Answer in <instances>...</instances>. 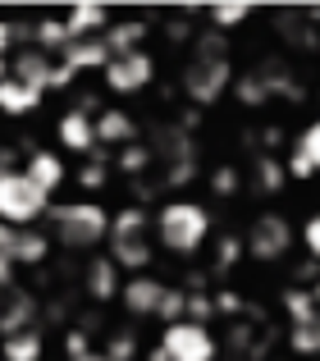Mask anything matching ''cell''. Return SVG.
<instances>
[{"label": "cell", "mask_w": 320, "mask_h": 361, "mask_svg": "<svg viewBox=\"0 0 320 361\" xmlns=\"http://www.w3.org/2000/svg\"><path fill=\"white\" fill-rule=\"evenodd\" d=\"M152 229H156V247L174 256H197L206 243H211V211L192 197H169L165 206L152 215Z\"/></svg>", "instance_id": "cell-1"}, {"label": "cell", "mask_w": 320, "mask_h": 361, "mask_svg": "<svg viewBox=\"0 0 320 361\" xmlns=\"http://www.w3.org/2000/svg\"><path fill=\"white\" fill-rule=\"evenodd\" d=\"M233 82V64H229V42H224V32H202V42H197L192 60H187L183 69V92L192 106H215V101L229 92Z\"/></svg>", "instance_id": "cell-2"}, {"label": "cell", "mask_w": 320, "mask_h": 361, "mask_svg": "<svg viewBox=\"0 0 320 361\" xmlns=\"http://www.w3.org/2000/svg\"><path fill=\"white\" fill-rule=\"evenodd\" d=\"M110 233V211L101 202H64V206H51L46 211V238L69 247V252H97Z\"/></svg>", "instance_id": "cell-3"}, {"label": "cell", "mask_w": 320, "mask_h": 361, "mask_svg": "<svg viewBox=\"0 0 320 361\" xmlns=\"http://www.w3.org/2000/svg\"><path fill=\"white\" fill-rule=\"evenodd\" d=\"M51 211V197L37 183H27L23 169H0V224L9 229H37Z\"/></svg>", "instance_id": "cell-4"}, {"label": "cell", "mask_w": 320, "mask_h": 361, "mask_svg": "<svg viewBox=\"0 0 320 361\" xmlns=\"http://www.w3.org/2000/svg\"><path fill=\"white\" fill-rule=\"evenodd\" d=\"M160 353L165 361H220V338L211 325H192V320H174L160 329Z\"/></svg>", "instance_id": "cell-5"}, {"label": "cell", "mask_w": 320, "mask_h": 361, "mask_svg": "<svg viewBox=\"0 0 320 361\" xmlns=\"http://www.w3.org/2000/svg\"><path fill=\"white\" fill-rule=\"evenodd\" d=\"M288 247H293V224L279 211H261L257 220L247 224V233H242V256H252V261H261V265L284 261Z\"/></svg>", "instance_id": "cell-6"}, {"label": "cell", "mask_w": 320, "mask_h": 361, "mask_svg": "<svg viewBox=\"0 0 320 361\" xmlns=\"http://www.w3.org/2000/svg\"><path fill=\"white\" fill-rule=\"evenodd\" d=\"M101 82H106V92H115V97H137V92H147L156 82V60L147 51L115 55V60L101 69Z\"/></svg>", "instance_id": "cell-7"}, {"label": "cell", "mask_w": 320, "mask_h": 361, "mask_svg": "<svg viewBox=\"0 0 320 361\" xmlns=\"http://www.w3.org/2000/svg\"><path fill=\"white\" fill-rule=\"evenodd\" d=\"M165 288H169V283H160L152 270H147V274H128V279L119 283V298L115 302L133 320H156V307H160V298H165Z\"/></svg>", "instance_id": "cell-8"}, {"label": "cell", "mask_w": 320, "mask_h": 361, "mask_svg": "<svg viewBox=\"0 0 320 361\" xmlns=\"http://www.w3.org/2000/svg\"><path fill=\"white\" fill-rule=\"evenodd\" d=\"M27 174V183H37L46 197H55L64 183L73 178V169H69V160L60 156V151H51V147H37V151H27L23 156V165H18Z\"/></svg>", "instance_id": "cell-9"}, {"label": "cell", "mask_w": 320, "mask_h": 361, "mask_svg": "<svg viewBox=\"0 0 320 361\" xmlns=\"http://www.w3.org/2000/svg\"><path fill=\"white\" fill-rule=\"evenodd\" d=\"M55 142L64 147V156H92L97 151V133H92V106L64 110L55 123Z\"/></svg>", "instance_id": "cell-10"}, {"label": "cell", "mask_w": 320, "mask_h": 361, "mask_svg": "<svg viewBox=\"0 0 320 361\" xmlns=\"http://www.w3.org/2000/svg\"><path fill=\"white\" fill-rule=\"evenodd\" d=\"M92 133H97V151H124L137 142V119L128 110H101L92 115Z\"/></svg>", "instance_id": "cell-11"}, {"label": "cell", "mask_w": 320, "mask_h": 361, "mask_svg": "<svg viewBox=\"0 0 320 361\" xmlns=\"http://www.w3.org/2000/svg\"><path fill=\"white\" fill-rule=\"evenodd\" d=\"M32 325H42L37 320V298L27 288H5L0 293V338H9V334H18V329H32Z\"/></svg>", "instance_id": "cell-12"}, {"label": "cell", "mask_w": 320, "mask_h": 361, "mask_svg": "<svg viewBox=\"0 0 320 361\" xmlns=\"http://www.w3.org/2000/svg\"><path fill=\"white\" fill-rule=\"evenodd\" d=\"M51 69H55V55L37 51V46H18V51L9 55V78L27 82V87H37V92L51 87Z\"/></svg>", "instance_id": "cell-13"}, {"label": "cell", "mask_w": 320, "mask_h": 361, "mask_svg": "<svg viewBox=\"0 0 320 361\" xmlns=\"http://www.w3.org/2000/svg\"><path fill=\"white\" fill-rule=\"evenodd\" d=\"M106 256L128 279V274H147V265L156 261V243L152 238H106Z\"/></svg>", "instance_id": "cell-14"}, {"label": "cell", "mask_w": 320, "mask_h": 361, "mask_svg": "<svg viewBox=\"0 0 320 361\" xmlns=\"http://www.w3.org/2000/svg\"><path fill=\"white\" fill-rule=\"evenodd\" d=\"M119 283H124V274L115 270V261H110L106 252L92 256L87 270H82V293H87L92 302H115L119 298Z\"/></svg>", "instance_id": "cell-15"}, {"label": "cell", "mask_w": 320, "mask_h": 361, "mask_svg": "<svg viewBox=\"0 0 320 361\" xmlns=\"http://www.w3.org/2000/svg\"><path fill=\"white\" fill-rule=\"evenodd\" d=\"M42 101H46V92H37V87H27V82H18V78H0V115H9V119H23V115H37L42 110Z\"/></svg>", "instance_id": "cell-16"}, {"label": "cell", "mask_w": 320, "mask_h": 361, "mask_svg": "<svg viewBox=\"0 0 320 361\" xmlns=\"http://www.w3.org/2000/svg\"><path fill=\"white\" fill-rule=\"evenodd\" d=\"M60 60L69 64L73 73H92V69L101 73L110 64V51H106V42H101V37H78V42H64Z\"/></svg>", "instance_id": "cell-17"}, {"label": "cell", "mask_w": 320, "mask_h": 361, "mask_svg": "<svg viewBox=\"0 0 320 361\" xmlns=\"http://www.w3.org/2000/svg\"><path fill=\"white\" fill-rule=\"evenodd\" d=\"M142 37H147V23H142V18H110V27L101 32V42H106L110 60H115V55L142 51Z\"/></svg>", "instance_id": "cell-18"}, {"label": "cell", "mask_w": 320, "mask_h": 361, "mask_svg": "<svg viewBox=\"0 0 320 361\" xmlns=\"http://www.w3.org/2000/svg\"><path fill=\"white\" fill-rule=\"evenodd\" d=\"M46 357V329H18V334L0 338V361H42Z\"/></svg>", "instance_id": "cell-19"}, {"label": "cell", "mask_w": 320, "mask_h": 361, "mask_svg": "<svg viewBox=\"0 0 320 361\" xmlns=\"http://www.w3.org/2000/svg\"><path fill=\"white\" fill-rule=\"evenodd\" d=\"M60 23H64V37H69V42H78V37H101V32H106V27H110V14L101 5H73Z\"/></svg>", "instance_id": "cell-20"}, {"label": "cell", "mask_w": 320, "mask_h": 361, "mask_svg": "<svg viewBox=\"0 0 320 361\" xmlns=\"http://www.w3.org/2000/svg\"><path fill=\"white\" fill-rule=\"evenodd\" d=\"M106 238H152V211H147L142 202L115 211L110 215V233Z\"/></svg>", "instance_id": "cell-21"}, {"label": "cell", "mask_w": 320, "mask_h": 361, "mask_svg": "<svg viewBox=\"0 0 320 361\" xmlns=\"http://www.w3.org/2000/svg\"><path fill=\"white\" fill-rule=\"evenodd\" d=\"M46 256H51V238H46L42 224H37V229H18V247H14L18 265H42Z\"/></svg>", "instance_id": "cell-22"}, {"label": "cell", "mask_w": 320, "mask_h": 361, "mask_svg": "<svg viewBox=\"0 0 320 361\" xmlns=\"http://www.w3.org/2000/svg\"><path fill=\"white\" fill-rule=\"evenodd\" d=\"M64 23L60 18H32V32H27V46H37V51H46V55H60L64 51Z\"/></svg>", "instance_id": "cell-23"}, {"label": "cell", "mask_w": 320, "mask_h": 361, "mask_svg": "<svg viewBox=\"0 0 320 361\" xmlns=\"http://www.w3.org/2000/svg\"><path fill=\"white\" fill-rule=\"evenodd\" d=\"M73 183L87 192V202H92V192H106V183H110V165H106V151H92L87 156V165L73 174Z\"/></svg>", "instance_id": "cell-24"}, {"label": "cell", "mask_w": 320, "mask_h": 361, "mask_svg": "<svg viewBox=\"0 0 320 361\" xmlns=\"http://www.w3.org/2000/svg\"><path fill=\"white\" fill-rule=\"evenodd\" d=\"M288 353L293 357H320V316L307 325H288Z\"/></svg>", "instance_id": "cell-25"}, {"label": "cell", "mask_w": 320, "mask_h": 361, "mask_svg": "<svg viewBox=\"0 0 320 361\" xmlns=\"http://www.w3.org/2000/svg\"><path fill=\"white\" fill-rule=\"evenodd\" d=\"M229 87H233V97H238L247 110H261V106L270 101V92H266V82H261V73H238Z\"/></svg>", "instance_id": "cell-26"}, {"label": "cell", "mask_w": 320, "mask_h": 361, "mask_svg": "<svg viewBox=\"0 0 320 361\" xmlns=\"http://www.w3.org/2000/svg\"><path fill=\"white\" fill-rule=\"evenodd\" d=\"M14 247H18V229L0 224V293H5V288H14V274H18Z\"/></svg>", "instance_id": "cell-27"}, {"label": "cell", "mask_w": 320, "mask_h": 361, "mask_svg": "<svg viewBox=\"0 0 320 361\" xmlns=\"http://www.w3.org/2000/svg\"><path fill=\"white\" fill-rule=\"evenodd\" d=\"M252 178H257L261 192H279V188L288 183L284 160H275V156H257V165H252Z\"/></svg>", "instance_id": "cell-28"}, {"label": "cell", "mask_w": 320, "mask_h": 361, "mask_svg": "<svg viewBox=\"0 0 320 361\" xmlns=\"http://www.w3.org/2000/svg\"><path fill=\"white\" fill-rule=\"evenodd\" d=\"M284 311H288V320H293V325H307V320L320 316L307 288H284Z\"/></svg>", "instance_id": "cell-29"}, {"label": "cell", "mask_w": 320, "mask_h": 361, "mask_svg": "<svg viewBox=\"0 0 320 361\" xmlns=\"http://www.w3.org/2000/svg\"><path fill=\"white\" fill-rule=\"evenodd\" d=\"M101 353L110 361H133L137 357V329H115V334L101 343Z\"/></svg>", "instance_id": "cell-30"}, {"label": "cell", "mask_w": 320, "mask_h": 361, "mask_svg": "<svg viewBox=\"0 0 320 361\" xmlns=\"http://www.w3.org/2000/svg\"><path fill=\"white\" fill-rule=\"evenodd\" d=\"M183 307H187V293L165 288V298H160V307H156V320L160 325H174V320H183Z\"/></svg>", "instance_id": "cell-31"}, {"label": "cell", "mask_w": 320, "mask_h": 361, "mask_svg": "<svg viewBox=\"0 0 320 361\" xmlns=\"http://www.w3.org/2000/svg\"><path fill=\"white\" fill-rule=\"evenodd\" d=\"M293 151H302L307 165H312L316 174H320V119H312L302 133H297V147H293Z\"/></svg>", "instance_id": "cell-32"}, {"label": "cell", "mask_w": 320, "mask_h": 361, "mask_svg": "<svg viewBox=\"0 0 320 361\" xmlns=\"http://www.w3.org/2000/svg\"><path fill=\"white\" fill-rule=\"evenodd\" d=\"M119 174H142L147 165H152V147H142V142H133V147H124L119 151Z\"/></svg>", "instance_id": "cell-33"}, {"label": "cell", "mask_w": 320, "mask_h": 361, "mask_svg": "<svg viewBox=\"0 0 320 361\" xmlns=\"http://www.w3.org/2000/svg\"><path fill=\"white\" fill-rule=\"evenodd\" d=\"M183 320H192V325H211V320H215V302H211V293H187Z\"/></svg>", "instance_id": "cell-34"}, {"label": "cell", "mask_w": 320, "mask_h": 361, "mask_svg": "<svg viewBox=\"0 0 320 361\" xmlns=\"http://www.w3.org/2000/svg\"><path fill=\"white\" fill-rule=\"evenodd\" d=\"M247 18H252L247 5H215V9H211V27H215V32H224V27H238V23H247Z\"/></svg>", "instance_id": "cell-35"}, {"label": "cell", "mask_w": 320, "mask_h": 361, "mask_svg": "<svg viewBox=\"0 0 320 361\" xmlns=\"http://www.w3.org/2000/svg\"><path fill=\"white\" fill-rule=\"evenodd\" d=\"M238 169H233V165H215L211 169V192L215 197H233V192H238Z\"/></svg>", "instance_id": "cell-36"}, {"label": "cell", "mask_w": 320, "mask_h": 361, "mask_svg": "<svg viewBox=\"0 0 320 361\" xmlns=\"http://www.w3.org/2000/svg\"><path fill=\"white\" fill-rule=\"evenodd\" d=\"M242 261V238H220L215 243V270H233Z\"/></svg>", "instance_id": "cell-37"}, {"label": "cell", "mask_w": 320, "mask_h": 361, "mask_svg": "<svg viewBox=\"0 0 320 361\" xmlns=\"http://www.w3.org/2000/svg\"><path fill=\"white\" fill-rule=\"evenodd\" d=\"M302 247H307V256L320 265V211L307 215V224H302Z\"/></svg>", "instance_id": "cell-38"}, {"label": "cell", "mask_w": 320, "mask_h": 361, "mask_svg": "<svg viewBox=\"0 0 320 361\" xmlns=\"http://www.w3.org/2000/svg\"><path fill=\"white\" fill-rule=\"evenodd\" d=\"M192 174H197V156H192V160H169L165 183H169V188H187V183H192Z\"/></svg>", "instance_id": "cell-39"}, {"label": "cell", "mask_w": 320, "mask_h": 361, "mask_svg": "<svg viewBox=\"0 0 320 361\" xmlns=\"http://www.w3.org/2000/svg\"><path fill=\"white\" fill-rule=\"evenodd\" d=\"M87 353H92V334H87V329H69V334H64V357L78 361Z\"/></svg>", "instance_id": "cell-40"}, {"label": "cell", "mask_w": 320, "mask_h": 361, "mask_svg": "<svg viewBox=\"0 0 320 361\" xmlns=\"http://www.w3.org/2000/svg\"><path fill=\"white\" fill-rule=\"evenodd\" d=\"M284 174H288V178H297V183H302V178H312L316 169L307 165V156H302V151H288V160H284Z\"/></svg>", "instance_id": "cell-41"}, {"label": "cell", "mask_w": 320, "mask_h": 361, "mask_svg": "<svg viewBox=\"0 0 320 361\" xmlns=\"http://www.w3.org/2000/svg\"><path fill=\"white\" fill-rule=\"evenodd\" d=\"M73 78H78V73H73L64 60H55V69H51V87H46V92H64V87H73Z\"/></svg>", "instance_id": "cell-42"}, {"label": "cell", "mask_w": 320, "mask_h": 361, "mask_svg": "<svg viewBox=\"0 0 320 361\" xmlns=\"http://www.w3.org/2000/svg\"><path fill=\"white\" fill-rule=\"evenodd\" d=\"M211 302H215V316H220V311H229V316H233V311H247V307H242V298H238L233 288H224L220 298H211Z\"/></svg>", "instance_id": "cell-43"}, {"label": "cell", "mask_w": 320, "mask_h": 361, "mask_svg": "<svg viewBox=\"0 0 320 361\" xmlns=\"http://www.w3.org/2000/svg\"><path fill=\"white\" fill-rule=\"evenodd\" d=\"M78 361H110V357L101 353V348H92V353H87V357H78Z\"/></svg>", "instance_id": "cell-44"}, {"label": "cell", "mask_w": 320, "mask_h": 361, "mask_svg": "<svg viewBox=\"0 0 320 361\" xmlns=\"http://www.w3.org/2000/svg\"><path fill=\"white\" fill-rule=\"evenodd\" d=\"M307 293H312V302H316V311H320V279H316V283H312Z\"/></svg>", "instance_id": "cell-45"}, {"label": "cell", "mask_w": 320, "mask_h": 361, "mask_svg": "<svg viewBox=\"0 0 320 361\" xmlns=\"http://www.w3.org/2000/svg\"><path fill=\"white\" fill-rule=\"evenodd\" d=\"M147 361H165V353H160V348H152V353H147Z\"/></svg>", "instance_id": "cell-46"}, {"label": "cell", "mask_w": 320, "mask_h": 361, "mask_svg": "<svg viewBox=\"0 0 320 361\" xmlns=\"http://www.w3.org/2000/svg\"><path fill=\"white\" fill-rule=\"evenodd\" d=\"M279 361H293V357H279Z\"/></svg>", "instance_id": "cell-47"}]
</instances>
